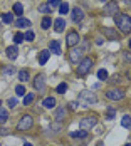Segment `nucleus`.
<instances>
[{"label":"nucleus","instance_id":"2","mask_svg":"<svg viewBox=\"0 0 131 146\" xmlns=\"http://www.w3.org/2000/svg\"><path fill=\"white\" fill-rule=\"evenodd\" d=\"M77 102H79L82 108H89L91 104L96 102V94L91 92V91H82V92L77 96Z\"/></svg>","mask_w":131,"mask_h":146},{"label":"nucleus","instance_id":"25","mask_svg":"<svg viewBox=\"0 0 131 146\" xmlns=\"http://www.w3.org/2000/svg\"><path fill=\"white\" fill-rule=\"evenodd\" d=\"M39 12H42V14H51L52 9L49 7V3H41V5H39Z\"/></svg>","mask_w":131,"mask_h":146},{"label":"nucleus","instance_id":"6","mask_svg":"<svg viewBox=\"0 0 131 146\" xmlns=\"http://www.w3.org/2000/svg\"><path fill=\"white\" fill-rule=\"evenodd\" d=\"M32 124H34V119H32V116L25 114V116L20 117V121L17 123V129H19V131H25V129L32 128Z\"/></svg>","mask_w":131,"mask_h":146},{"label":"nucleus","instance_id":"14","mask_svg":"<svg viewBox=\"0 0 131 146\" xmlns=\"http://www.w3.org/2000/svg\"><path fill=\"white\" fill-rule=\"evenodd\" d=\"M49 50L52 52V54H56V56H59L62 50H61V44H59V40H52L51 44H49Z\"/></svg>","mask_w":131,"mask_h":146},{"label":"nucleus","instance_id":"22","mask_svg":"<svg viewBox=\"0 0 131 146\" xmlns=\"http://www.w3.org/2000/svg\"><path fill=\"white\" fill-rule=\"evenodd\" d=\"M121 126L130 129V128H131V116H128V114H126V116H123V119H121Z\"/></svg>","mask_w":131,"mask_h":146},{"label":"nucleus","instance_id":"41","mask_svg":"<svg viewBox=\"0 0 131 146\" xmlns=\"http://www.w3.org/2000/svg\"><path fill=\"white\" fill-rule=\"evenodd\" d=\"M9 129H7V128H0V136H5V134H9Z\"/></svg>","mask_w":131,"mask_h":146},{"label":"nucleus","instance_id":"26","mask_svg":"<svg viewBox=\"0 0 131 146\" xmlns=\"http://www.w3.org/2000/svg\"><path fill=\"white\" fill-rule=\"evenodd\" d=\"M7 119H9V113H7V109H0V124L7 123Z\"/></svg>","mask_w":131,"mask_h":146},{"label":"nucleus","instance_id":"21","mask_svg":"<svg viewBox=\"0 0 131 146\" xmlns=\"http://www.w3.org/2000/svg\"><path fill=\"white\" fill-rule=\"evenodd\" d=\"M51 25H52V20H51V17H44L42 22H41V27H42L44 30H47Z\"/></svg>","mask_w":131,"mask_h":146},{"label":"nucleus","instance_id":"1","mask_svg":"<svg viewBox=\"0 0 131 146\" xmlns=\"http://www.w3.org/2000/svg\"><path fill=\"white\" fill-rule=\"evenodd\" d=\"M114 22H116L118 29L121 30L123 34H130L131 32V17L126 14H119L114 17Z\"/></svg>","mask_w":131,"mask_h":146},{"label":"nucleus","instance_id":"38","mask_svg":"<svg viewBox=\"0 0 131 146\" xmlns=\"http://www.w3.org/2000/svg\"><path fill=\"white\" fill-rule=\"evenodd\" d=\"M7 104H9L10 108H15V106H17V99H15V98H12V99H9V101H7Z\"/></svg>","mask_w":131,"mask_h":146},{"label":"nucleus","instance_id":"12","mask_svg":"<svg viewBox=\"0 0 131 146\" xmlns=\"http://www.w3.org/2000/svg\"><path fill=\"white\" fill-rule=\"evenodd\" d=\"M66 117V106H59L57 109H56V114H54V119L59 121V123H62V119Z\"/></svg>","mask_w":131,"mask_h":146},{"label":"nucleus","instance_id":"36","mask_svg":"<svg viewBox=\"0 0 131 146\" xmlns=\"http://www.w3.org/2000/svg\"><path fill=\"white\" fill-rule=\"evenodd\" d=\"M49 7L52 9V7H61V2L59 0H49Z\"/></svg>","mask_w":131,"mask_h":146},{"label":"nucleus","instance_id":"5","mask_svg":"<svg viewBox=\"0 0 131 146\" xmlns=\"http://www.w3.org/2000/svg\"><path fill=\"white\" fill-rule=\"evenodd\" d=\"M82 54H84V49L82 47H72V50L69 52V60L72 62V64H79L81 60H82Z\"/></svg>","mask_w":131,"mask_h":146},{"label":"nucleus","instance_id":"40","mask_svg":"<svg viewBox=\"0 0 131 146\" xmlns=\"http://www.w3.org/2000/svg\"><path fill=\"white\" fill-rule=\"evenodd\" d=\"M106 119H114V109H109V113L106 114Z\"/></svg>","mask_w":131,"mask_h":146},{"label":"nucleus","instance_id":"3","mask_svg":"<svg viewBox=\"0 0 131 146\" xmlns=\"http://www.w3.org/2000/svg\"><path fill=\"white\" fill-rule=\"evenodd\" d=\"M91 67H92V59L91 57H84L79 64H77V76H86L89 71H91Z\"/></svg>","mask_w":131,"mask_h":146},{"label":"nucleus","instance_id":"35","mask_svg":"<svg viewBox=\"0 0 131 146\" xmlns=\"http://www.w3.org/2000/svg\"><path fill=\"white\" fill-rule=\"evenodd\" d=\"M25 39H24V34H15L14 35V42L15 44H20V42H24Z\"/></svg>","mask_w":131,"mask_h":146},{"label":"nucleus","instance_id":"16","mask_svg":"<svg viewBox=\"0 0 131 146\" xmlns=\"http://www.w3.org/2000/svg\"><path fill=\"white\" fill-rule=\"evenodd\" d=\"M64 27H66L64 19H57V20H54V30H56V32H62Z\"/></svg>","mask_w":131,"mask_h":146},{"label":"nucleus","instance_id":"7","mask_svg":"<svg viewBox=\"0 0 131 146\" xmlns=\"http://www.w3.org/2000/svg\"><path fill=\"white\" fill-rule=\"evenodd\" d=\"M96 124V116H87V117H82L81 119V123H79V126H81V129H84V131H89L92 126Z\"/></svg>","mask_w":131,"mask_h":146},{"label":"nucleus","instance_id":"44","mask_svg":"<svg viewBox=\"0 0 131 146\" xmlns=\"http://www.w3.org/2000/svg\"><path fill=\"white\" fill-rule=\"evenodd\" d=\"M98 146H104V143H98Z\"/></svg>","mask_w":131,"mask_h":146},{"label":"nucleus","instance_id":"33","mask_svg":"<svg viewBox=\"0 0 131 146\" xmlns=\"http://www.w3.org/2000/svg\"><path fill=\"white\" fill-rule=\"evenodd\" d=\"M34 37H35V35H34V32H32V30H27V32L24 34V39H25V40H29V42L34 40Z\"/></svg>","mask_w":131,"mask_h":146},{"label":"nucleus","instance_id":"27","mask_svg":"<svg viewBox=\"0 0 131 146\" xmlns=\"http://www.w3.org/2000/svg\"><path fill=\"white\" fill-rule=\"evenodd\" d=\"M14 12L17 15H22V14H24V5H22V3H19V2L14 3Z\"/></svg>","mask_w":131,"mask_h":146},{"label":"nucleus","instance_id":"17","mask_svg":"<svg viewBox=\"0 0 131 146\" xmlns=\"http://www.w3.org/2000/svg\"><path fill=\"white\" fill-rule=\"evenodd\" d=\"M49 56H51V50H41V54H39V62H41V66H44V64L49 60Z\"/></svg>","mask_w":131,"mask_h":146},{"label":"nucleus","instance_id":"8","mask_svg":"<svg viewBox=\"0 0 131 146\" xmlns=\"http://www.w3.org/2000/svg\"><path fill=\"white\" fill-rule=\"evenodd\" d=\"M79 40H81V37H79V34H77L76 30H71V32L67 34V39H66V44H67V47H76V45L79 44Z\"/></svg>","mask_w":131,"mask_h":146},{"label":"nucleus","instance_id":"49","mask_svg":"<svg viewBox=\"0 0 131 146\" xmlns=\"http://www.w3.org/2000/svg\"><path fill=\"white\" fill-rule=\"evenodd\" d=\"M101 2H106V0H101Z\"/></svg>","mask_w":131,"mask_h":146},{"label":"nucleus","instance_id":"30","mask_svg":"<svg viewBox=\"0 0 131 146\" xmlns=\"http://www.w3.org/2000/svg\"><path fill=\"white\" fill-rule=\"evenodd\" d=\"M67 12H69V3H66V2H64V3H61V7H59V14L66 15Z\"/></svg>","mask_w":131,"mask_h":146},{"label":"nucleus","instance_id":"9","mask_svg":"<svg viewBox=\"0 0 131 146\" xmlns=\"http://www.w3.org/2000/svg\"><path fill=\"white\" fill-rule=\"evenodd\" d=\"M34 89H35L37 92H42L44 89H45V79H44L42 74H39V76L34 79Z\"/></svg>","mask_w":131,"mask_h":146},{"label":"nucleus","instance_id":"18","mask_svg":"<svg viewBox=\"0 0 131 146\" xmlns=\"http://www.w3.org/2000/svg\"><path fill=\"white\" fill-rule=\"evenodd\" d=\"M42 106L45 109H52V108H56V99L54 98H45L42 102Z\"/></svg>","mask_w":131,"mask_h":146},{"label":"nucleus","instance_id":"47","mask_svg":"<svg viewBox=\"0 0 131 146\" xmlns=\"http://www.w3.org/2000/svg\"><path fill=\"white\" fill-rule=\"evenodd\" d=\"M124 146H131V145H130V143H128V145H124Z\"/></svg>","mask_w":131,"mask_h":146},{"label":"nucleus","instance_id":"20","mask_svg":"<svg viewBox=\"0 0 131 146\" xmlns=\"http://www.w3.org/2000/svg\"><path fill=\"white\" fill-rule=\"evenodd\" d=\"M61 129H62V123H59V121L52 123V124L49 126V131H51V133H59Z\"/></svg>","mask_w":131,"mask_h":146},{"label":"nucleus","instance_id":"42","mask_svg":"<svg viewBox=\"0 0 131 146\" xmlns=\"http://www.w3.org/2000/svg\"><path fill=\"white\" fill-rule=\"evenodd\" d=\"M69 136H71V138H79V131H72V133H69Z\"/></svg>","mask_w":131,"mask_h":146},{"label":"nucleus","instance_id":"39","mask_svg":"<svg viewBox=\"0 0 131 146\" xmlns=\"http://www.w3.org/2000/svg\"><path fill=\"white\" fill-rule=\"evenodd\" d=\"M77 106H79V102H69V109H71V111H76Z\"/></svg>","mask_w":131,"mask_h":146},{"label":"nucleus","instance_id":"23","mask_svg":"<svg viewBox=\"0 0 131 146\" xmlns=\"http://www.w3.org/2000/svg\"><path fill=\"white\" fill-rule=\"evenodd\" d=\"M19 81H20V82H25V81H29V71L22 69V71L19 72Z\"/></svg>","mask_w":131,"mask_h":146},{"label":"nucleus","instance_id":"46","mask_svg":"<svg viewBox=\"0 0 131 146\" xmlns=\"http://www.w3.org/2000/svg\"><path fill=\"white\" fill-rule=\"evenodd\" d=\"M130 49H131V39H130Z\"/></svg>","mask_w":131,"mask_h":146},{"label":"nucleus","instance_id":"13","mask_svg":"<svg viewBox=\"0 0 131 146\" xmlns=\"http://www.w3.org/2000/svg\"><path fill=\"white\" fill-rule=\"evenodd\" d=\"M82 19H84V12H82V9H79V7L72 9V20L74 22H81Z\"/></svg>","mask_w":131,"mask_h":146},{"label":"nucleus","instance_id":"32","mask_svg":"<svg viewBox=\"0 0 131 146\" xmlns=\"http://www.w3.org/2000/svg\"><path fill=\"white\" fill-rule=\"evenodd\" d=\"M2 20L5 24H10V22H14V17H12V14H3L2 15Z\"/></svg>","mask_w":131,"mask_h":146},{"label":"nucleus","instance_id":"11","mask_svg":"<svg viewBox=\"0 0 131 146\" xmlns=\"http://www.w3.org/2000/svg\"><path fill=\"white\" fill-rule=\"evenodd\" d=\"M102 34H104L108 39H111V40H118V39H119L116 30H114V29H109V27H104V29H102Z\"/></svg>","mask_w":131,"mask_h":146},{"label":"nucleus","instance_id":"24","mask_svg":"<svg viewBox=\"0 0 131 146\" xmlns=\"http://www.w3.org/2000/svg\"><path fill=\"white\" fill-rule=\"evenodd\" d=\"M14 72H15V67H14V66H5V67L2 69V74H3V76H12Z\"/></svg>","mask_w":131,"mask_h":146},{"label":"nucleus","instance_id":"28","mask_svg":"<svg viewBox=\"0 0 131 146\" xmlns=\"http://www.w3.org/2000/svg\"><path fill=\"white\" fill-rule=\"evenodd\" d=\"M34 98H35V96H34L32 92H29V94H25V96H24V106H29L30 102L34 101Z\"/></svg>","mask_w":131,"mask_h":146},{"label":"nucleus","instance_id":"19","mask_svg":"<svg viewBox=\"0 0 131 146\" xmlns=\"http://www.w3.org/2000/svg\"><path fill=\"white\" fill-rule=\"evenodd\" d=\"M15 25L17 27H20V29H24V27H30V20H27V19H19L17 22H15Z\"/></svg>","mask_w":131,"mask_h":146},{"label":"nucleus","instance_id":"48","mask_svg":"<svg viewBox=\"0 0 131 146\" xmlns=\"http://www.w3.org/2000/svg\"><path fill=\"white\" fill-rule=\"evenodd\" d=\"M0 29H2V24H0Z\"/></svg>","mask_w":131,"mask_h":146},{"label":"nucleus","instance_id":"50","mask_svg":"<svg viewBox=\"0 0 131 146\" xmlns=\"http://www.w3.org/2000/svg\"><path fill=\"white\" fill-rule=\"evenodd\" d=\"M0 104H2V101H0Z\"/></svg>","mask_w":131,"mask_h":146},{"label":"nucleus","instance_id":"15","mask_svg":"<svg viewBox=\"0 0 131 146\" xmlns=\"http://www.w3.org/2000/svg\"><path fill=\"white\" fill-rule=\"evenodd\" d=\"M5 52H7V57L12 59V60H14V59H17V56H19V49H17L15 45H10V47H7V50H5Z\"/></svg>","mask_w":131,"mask_h":146},{"label":"nucleus","instance_id":"37","mask_svg":"<svg viewBox=\"0 0 131 146\" xmlns=\"http://www.w3.org/2000/svg\"><path fill=\"white\" fill-rule=\"evenodd\" d=\"M109 82H111V84H119V82H121V77H119V76H114V77L109 79Z\"/></svg>","mask_w":131,"mask_h":146},{"label":"nucleus","instance_id":"4","mask_svg":"<svg viewBox=\"0 0 131 146\" xmlns=\"http://www.w3.org/2000/svg\"><path fill=\"white\" fill-rule=\"evenodd\" d=\"M106 98L111 99V101H121L124 98V91L123 89H118V88H111L106 91Z\"/></svg>","mask_w":131,"mask_h":146},{"label":"nucleus","instance_id":"10","mask_svg":"<svg viewBox=\"0 0 131 146\" xmlns=\"http://www.w3.org/2000/svg\"><path fill=\"white\" fill-rule=\"evenodd\" d=\"M118 12V2H109L104 7V15H116Z\"/></svg>","mask_w":131,"mask_h":146},{"label":"nucleus","instance_id":"43","mask_svg":"<svg viewBox=\"0 0 131 146\" xmlns=\"http://www.w3.org/2000/svg\"><path fill=\"white\" fill-rule=\"evenodd\" d=\"M124 60H126V62H131V54L124 52Z\"/></svg>","mask_w":131,"mask_h":146},{"label":"nucleus","instance_id":"45","mask_svg":"<svg viewBox=\"0 0 131 146\" xmlns=\"http://www.w3.org/2000/svg\"><path fill=\"white\" fill-rule=\"evenodd\" d=\"M24 146H32V145H30V143H25V145H24Z\"/></svg>","mask_w":131,"mask_h":146},{"label":"nucleus","instance_id":"29","mask_svg":"<svg viewBox=\"0 0 131 146\" xmlns=\"http://www.w3.org/2000/svg\"><path fill=\"white\" fill-rule=\"evenodd\" d=\"M15 94H17V96H25V94H27V91H25V88H24L22 84H19V86L15 88Z\"/></svg>","mask_w":131,"mask_h":146},{"label":"nucleus","instance_id":"31","mask_svg":"<svg viewBox=\"0 0 131 146\" xmlns=\"http://www.w3.org/2000/svg\"><path fill=\"white\" fill-rule=\"evenodd\" d=\"M98 77H99L101 81H106V79H108V71H106V69H99V71H98Z\"/></svg>","mask_w":131,"mask_h":146},{"label":"nucleus","instance_id":"34","mask_svg":"<svg viewBox=\"0 0 131 146\" xmlns=\"http://www.w3.org/2000/svg\"><path fill=\"white\" fill-rule=\"evenodd\" d=\"M66 91H67V84H66V82H61V84L57 86V92L59 94H64Z\"/></svg>","mask_w":131,"mask_h":146}]
</instances>
